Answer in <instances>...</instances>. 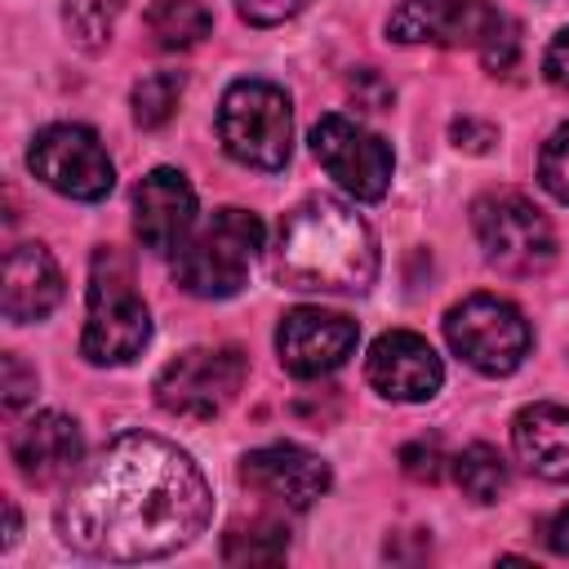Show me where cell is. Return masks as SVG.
I'll return each instance as SVG.
<instances>
[{"label": "cell", "instance_id": "7", "mask_svg": "<svg viewBox=\"0 0 569 569\" xmlns=\"http://www.w3.org/2000/svg\"><path fill=\"white\" fill-rule=\"evenodd\" d=\"M471 227L485 258L511 276H538L556 258V231L547 213L520 191H489L471 204Z\"/></svg>", "mask_w": 569, "mask_h": 569}, {"label": "cell", "instance_id": "22", "mask_svg": "<svg viewBox=\"0 0 569 569\" xmlns=\"http://www.w3.org/2000/svg\"><path fill=\"white\" fill-rule=\"evenodd\" d=\"M129 0H62V22L84 53H102Z\"/></svg>", "mask_w": 569, "mask_h": 569}, {"label": "cell", "instance_id": "8", "mask_svg": "<svg viewBox=\"0 0 569 569\" xmlns=\"http://www.w3.org/2000/svg\"><path fill=\"white\" fill-rule=\"evenodd\" d=\"M249 360L240 347H191L156 373V405L187 422L218 418L244 387Z\"/></svg>", "mask_w": 569, "mask_h": 569}, {"label": "cell", "instance_id": "3", "mask_svg": "<svg viewBox=\"0 0 569 569\" xmlns=\"http://www.w3.org/2000/svg\"><path fill=\"white\" fill-rule=\"evenodd\" d=\"M151 342V316L133 284V267L120 249L102 244L89 262V316L80 356L89 365H129Z\"/></svg>", "mask_w": 569, "mask_h": 569}, {"label": "cell", "instance_id": "20", "mask_svg": "<svg viewBox=\"0 0 569 569\" xmlns=\"http://www.w3.org/2000/svg\"><path fill=\"white\" fill-rule=\"evenodd\" d=\"M289 551V533L280 520H236L227 533H222V560L227 565H271V560H284Z\"/></svg>", "mask_w": 569, "mask_h": 569}, {"label": "cell", "instance_id": "1", "mask_svg": "<svg viewBox=\"0 0 569 569\" xmlns=\"http://www.w3.org/2000/svg\"><path fill=\"white\" fill-rule=\"evenodd\" d=\"M209 511L213 493L191 453L151 431H124L67 489L58 533L93 560H160L196 542Z\"/></svg>", "mask_w": 569, "mask_h": 569}, {"label": "cell", "instance_id": "21", "mask_svg": "<svg viewBox=\"0 0 569 569\" xmlns=\"http://www.w3.org/2000/svg\"><path fill=\"white\" fill-rule=\"evenodd\" d=\"M453 480L471 502H498V493L507 489V462L493 445H467L453 458Z\"/></svg>", "mask_w": 569, "mask_h": 569}, {"label": "cell", "instance_id": "11", "mask_svg": "<svg viewBox=\"0 0 569 569\" xmlns=\"http://www.w3.org/2000/svg\"><path fill=\"white\" fill-rule=\"evenodd\" d=\"M311 151L325 173L356 200H382L391 187V147L360 120L329 111L311 124Z\"/></svg>", "mask_w": 569, "mask_h": 569}, {"label": "cell", "instance_id": "30", "mask_svg": "<svg viewBox=\"0 0 569 569\" xmlns=\"http://www.w3.org/2000/svg\"><path fill=\"white\" fill-rule=\"evenodd\" d=\"M538 542H542L547 551H556V556H569V507L551 511V516L538 525Z\"/></svg>", "mask_w": 569, "mask_h": 569}, {"label": "cell", "instance_id": "12", "mask_svg": "<svg viewBox=\"0 0 569 569\" xmlns=\"http://www.w3.org/2000/svg\"><path fill=\"white\" fill-rule=\"evenodd\" d=\"M356 338H360V329L351 316L325 311V307H293L280 316L276 351L293 378H320L356 351Z\"/></svg>", "mask_w": 569, "mask_h": 569}, {"label": "cell", "instance_id": "29", "mask_svg": "<svg viewBox=\"0 0 569 569\" xmlns=\"http://www.w3.org/2000/svg\"><path fill=\"white\" fill-rule=\"evenodd\" d=\"M453 142L458 147H467V151H489L493 142H498V133H493V124H480V120H471V116H462V120H453Z\"/></svg>", "mask_w": 569, "mask_h": 569}, {"label": "cell", "instance_id": "31", "mask_svg": "<svg viewBox=\"0 0 569 569\" xmlns=\"http://www.w3.org/2000/svg\"><path fill=\"white\" fill-rule=\"evenodd\" d=\"M351 93H356V98H365V102H369V111H382V107L391 102V89H387L369 67H360V71L351 76Z\"/></svg>", "mask_w": 569, "mask_h": 569}, {"label": "cell", "instance_id": "17", "mask_svg": "<svg viewBox=\"0 0 569 569\" xmlns=\"http://www.w3.org/2000/svg\"><path fill=\"white\" fill-rule=\"evenodd\" d=\"M62 302V271L44 244H13L4 258V316L13 325L44 320Z\"/></svg>", "mask_w": 569, "mask_h": 569}, {"label": "cell", "instance_id": "14", "mask_svg": "<svg viewBox=\"0 0 569 569\" xmlns=\"http://www.w3.org/2000/svg\"><path fill=\"white\" fill-rule=\"evenodd\" d=\"M240 480L276 507L307 511L316 498H325L333 476H329V462H320L298 445H267L240 458Z\"/></svg>", "mask_w": 569, "mask_h": 569}, {"label": "cell", "instance_id": "15", "mask_svg": "<svg viewBox=\"0 0 569 569\" xmlns=\"http://www.w3.org/2000/svg\"><path fill=\"white\" fill-rule=\"evenodd\" d=\"M9 458L18 467V476L27 485H62L67 476L80 471V458H84V436L80 427L67 418V413H31L22 427H13L9 436Z\"/></svg>", "mask_w": 569, "mask_h": 569}, {"label": "cell", "instance_id": "27", "mask_svg": "<svg viewBox=\"0 0 569 569\" xmlns=\"http://www.w3.org/2000/svg\"><path fill=\"white\" fill-rule=\"evenodd\" d=\"M236 9H240V18L249 27H276L284 18H293V13H302L307 0H236Z\"/></svg>", "mask_w": 569, "mask_h": 569}, {"label": "cell", "instance_id": "4", "mask_svg": "<svg viewBox=\"0 0 569 569\" xmlns=\"http://www.w3.org/2000/svg\"><path fill=\"white\" fill-rule=\"evenodd\" d=\"M387 36L400 44H445L476 49L489 71H507L516 62V22L485 0H405L387 18Z\"/></svg>", "mask_w": 569, "mask_h": 569}, {"label": "cell", "instance_id": "9", "mask_svg": "<svg viewBox=\"0 0 569 569\" xmlns=\"http://www.w3.org/2000/svg\"><path fill=\"white\" fill-rule=\"evenodd\" d=\"M445 338L449 347L480 373L498 378L520 369V360L533 347L529 320L520 316V307H511L498 293H471L458 307H449L445 316Z\"/></svg>", "mask_w": 569, "mask_h": 569}, {"label": "cell", "instance_id": "18", "mask_svg": "<svg viewBox=\"0 0 569 569\" xmlns=\"http://www.w3.org/2000/svg\"><path fill=\"white\" fill-rule=\"evenodd\" d=\"M511 445L533 476L556 485L569 480V409L565 405H525L511 422Z\"/></svg>", "mask_w": 569, "mask_h": 569}, {"label": "cell", "instance_id": "32", "mask_svg": "<svg viewBox=\"0 0 569 569\" xmlns=\"http://www.w3.org/2000/svg\"><path fill=\"white\" fill-rule=\"evenodd\" d=\"M4 520H9V533H4V547H13V542H18V507H13V502H4Z\"/></svg>", "mask_w": 569, "mask_h": 569}, {"label": "cell", "instance_id": "6", "mask_svg": "<svg viewBox=\"0 0 569 569\" xmlns=\"http://www.w3.org/2000/svg\"><path fill=\"white\" fill-rule=\"evenodd\" d=\"M218 138L227 156L249 169H284L293 142L289 93L271 80H236L218 102Z\"/></svg>", "mask_w": 569, "mask_h": 569}, {"label": "cell", "instance_id": "23", "mask_svg": "<svg viewBox=\"0 0 569 569\" xmlns=\"http://www.w3.org/2000/svg\"><path fill=\"white\" fill-rule=\"evenodd\" d=\"M178 98H182V71H151V76H142L133 84V98H129L133 102V120L142 129H160L173 116Z\"/></svg>", "mask_w": 569, "mask_h": 569}, {"label": "cell", "instance_id": "13", "mask_svg": "<svg viewBox=\"0 0 569 569\" xmlns=\"http://www.w3.org/2000/svg\"><path fill=\"white\" fill-rule=\"evenodd\" d=\"M365 378L378 396L387 400H405V405H418V400H431L445 382V365L440 356L431 351V342L413 329H391L382 333L373 347H369V360H365Z\"/></svg>", "mask_w": 569, "mask_h": 569}, {"label": "cell", "instance_id": "19", "mask_svg": "<svg viewBox=\"0 0 569 569\" xmlns=\"http://www.w3.org/2000/svg\"><path fill=\"white\" fill-rule=\"evenodd\" d=\"M142 27H147L156 49L178 53V49H191V44H200L209 36L213 13L204 9V0H156L142 13Z\"/></svg>", "mask_w": 569, "mask_h": 569}, {"label": "cell", "instance_id": "16", "mask_svg": "<svg viewBox=\"0 0 569 569\" xmlns=\"http://www.w3.org/2000/svg\"><path fill=\"white\" fill-rule=\"evenodd\" d=\"M196 227V191L178 169H151L133 187V236L151 253H173Z\"/></svg>", "mask_w": 569, "mask_h": 569}, {"label": "cell", "instance_id": "5", "mask_svg": "<svg viewBox=\"0 0 569 569\" xmlns=\"http://www.w3.org/2000/svg\"><path fill=\"white\" fill-rule=\"evenodd\" d=\"M258 249L262 218L227 204L204 227H191V236L173 249V280L191 298H231L244 289Z\"/></svg>", "mask_w": 569, "mask_h": 569}, {"label": "cell", "instance_id": "25", "mask_svg": "<svg viewBox=\"0 0 569 569\" xmlns=\"http://www.w3.org/2000/svg\"><path fill=\"white\" fill-rule=\"evenodd\" d=\"M400 471L409 476V480H418V485H436L440 476H445V449H440V440H409L405 449H400Z\"/></svg>", "mask_w": 569, "mask_h": 569}, {"label": "cell", "instance_id": "24", "mask_svg": "<svg viewBox=\"0 0 569 569\" xmlns=\"http://www.w3.org/2000/svg\"><path fill=\"white\" fill-rule=\"evenodd\" d=\"M538 182L569 204V124H560L547 142H542V156H538Z\"/></svg>", "mask_w": 569, "mask_h": 569}, {"label": "cell", "instance_id": "26", "mask_svg": "<svg viewBox=\"0 0 569 569\" xmlns=\"http://www.w3.org/2000/svg\"><path fill=\"white\" fill-rule=\"evenodd\" d=\"M0 378H4V387H0V391H4V409H9V413H18V409L36 396V373H31V369L9 351V356L0 360Z\"/></svg>", "mask_w": 569, "mask_h": 569}, {"label": "cell", "instance_id": "2", "mask_svg": "<svg viewBox=\"0 0 569 569\" xmlns=\"http://www.w3.org/2000/svg\"><path fill=\"white\" fill-rule=\"evenodd\" d=\"M271 271L289 289L365 293L378 280V240L351 204L307 196L280 222Z\"/></svg>", "mask_w": 569, "mask_h": 569}, {"label": "cell", "instance_id": "10", "mask_svg": "<svg viewBox=\"0 0 569 569\" xmlns=\"http://www.w3.org/2000/svg\"><path fill=\"white\" fill-rule=\"evenodd\" d=\"M27 164L44 187H53L58 196L84 200V204L102 200L116 187V164H111L107 147L98 142V133L84 129V124H49V129H40L31 138Z\"/></svg>", "mask_w": 569, "mask_h": 569}, {"label": "cell", "instance_id": "28", "mask_svg": "<svg viewBox=\"0 0 569 569\" xmlns=\"http://www.w3.org/2000/svg\"><path fill=\"white\" fill-rule=\"evenodd\" d=\"M542 71H547V80H551L556 89H569V27L547 44V53H542Z\"/></svg>", "mask_w": 569, "mask_h": 569}]
</instances>
